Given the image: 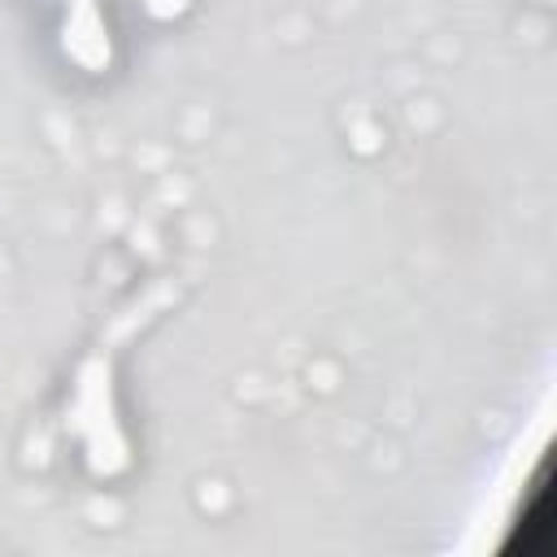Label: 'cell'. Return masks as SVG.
<instances>
[{"label":"cell","mask_w":557,"mask_h":557,"mask_svg":"<svg viewBox=\"0 0 557 557\" xmlns=\"http://www.w3.org/2000/svg\"><path fill=\"white\" fill-rule=\"evenodd\" d=\"M548 522H553V487H548V461H544L540 474H535V483H531V492H527V500H522V513H518L509 553H513V548H522V553L548 548V540H553Z\"/></svg>","instance_id":"cell-1"}]
</instances>
